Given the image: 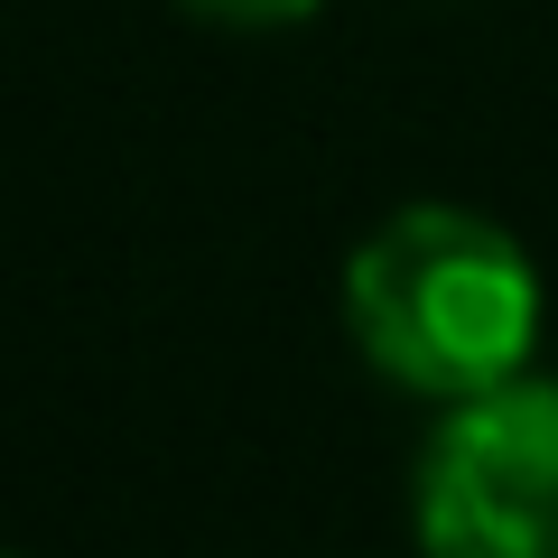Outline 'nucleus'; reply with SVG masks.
Returning a JSON list of instances; mask_svg holds the SVG:
<instances>
[{
  "instance_id": "f257e3e1",
  "label": "nucleus",
  "mask_w": 558,
  "mask_h": 558,
  "mask_svg": "<svg viewBox=\"0 0 558 558\" xmlns=\"http://www.w3.org/2000/svg\"><path fill=\"white\" fill-rule=\"evenodd\" d=\"M539 260L484 205H391L344 252V336L391 391L475 400L539 363Z\"/></svg>"
},
{
  "instance_id": "f03ea898",
  "label": "nucleus",
  "mask_w": 558,
  "mask_h": 558,
  "mask_svg": "<svg viewBox=\"0 0 558 558\" xmlns=\"http://www.w3.org/2000/svg\"><path fill=\"white\" fill-rule=\"evenodd\" d=\"M418 558H558V381L447 400L410 475Z\"/></svg>"
},
{
  "instance_id": "7ed1b4c3",
  "label": "nucleus",
  "mask_w": 558,
  "mask_h": 558,
  "mask_svg": "<svg viewBox=\"0 0 558 558\" xmlns=\"http://www.w3.org/2000/svg\"><path fill=\"white\" fill-rule=\"evenodd\" d=\"M186 20H215V28H299L317 20L326 0H178Z\"/></svg>"
},
{
  "instance_id": "20e7f679",
  "label": "nucleus",
  "mask_w": 558,
  "mask_h": 558,
  "mask_svg": "<svg viewBox=\"0 0 558 558\" xmlns=\"http://www.w3.org/2000/svg\"><path fill=\"white\" fill-rule=\"evenodd\" d=\"M0 558H10V549H0Z\"/></svg>"
}]
</instances>
